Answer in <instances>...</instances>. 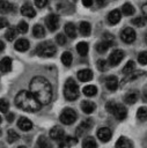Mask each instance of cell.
Instances as JSON below:
<instances>
[{
    "label": "cell",
    "instance_id": "cell-35",
    "mask_svg": "<svg viewBox=\"0 0 147 148\" xmlns=\"http://www.w3.org/2000/svg\"><path fill=\"white\" fill-rule=\"evenodd\" d=\"M96 92H97V88H96L95 86L89 84V86H86V87L83 88V94H84L86 96H88V97H90V96H95Z\"/></svg>",
    "mask_w": 147,
    "mask_h": 148
},
{
    "label": "cell",
    "instance_id": "cell-42",
    "mask_svg": "<svg viewBox=\"0 0 147 148\" xmlns=\"http://www.w3.org/2000/svg\"><path fill=\"white\" fill-rule=\"evenodd\" d=\"M97 68L100 69V71H102V72H104V71H106L108 69V62L105 61V60H103V59H100V60H97Z\"/></svg>",
    "mask_w": 147,
    "mask_h": 148
},
{
    "label": "cell",
    "instance_id": "cell-11",
    "mask_svg": "<svg viewBox=\"0 0 147 148\" xmlns=\"http://www.w3.org/2000/svg\"><path fill=\"white\" fill-rule=\"evenodd\" d=\"M97 136L102 142H108L112 136V132L108 127H101L97 131Z\"/></svg>",
    "mask_w": 147,
    "mask_h": 148
},
{
    "label": "cell",
    "instance_id": "cell-7",
    "mask_svg": "<svg viewBox=\"0 0 147 148\" xmlns=\"http://www.w3.org/2000/svg\"><path fill=\"white\" fill-rule=\"evenodd\" d=\"M76 117H78V114H76V112H75L73 109H71V108H65V109L63 110V112L60 113L59 119H60V121H61L63 124H65V125H71V124H73V123L76 120Z\"/></svg>",
    "mask_w": 147,
    "mask_h": 148
},
{
    "label": "cell",
    "instance_id": "cell-27",
    "mask_svg": "<svg viewBox=\"0 0 147 148\" xmlns=\"http://www.w3.org/2000/svg\"><path fill=\"white\" fill-rule=\"evenodd\" d=\"M32 35L36 38H43L45 36V29L41 25V24H36L32 28Z\"/></svg>",
    "mask_w": 147,
    "mask_h": 148
},
{
    "label": "cell",
    "instance_id": "cell-5",
    "mask_svg": "<svg viewBox=\"0 0 147 148\" xmlns=\"http://www.w3.org/2000/svg\"><path fill=\"white\" fill-rule=\"evenodd\" d=\"M50 7L52 9H54L57 13H59V14H68L73 9L72 5L68 3L65 0H51Z\"/></svg>",
    "mask_w": 147,
    "mask_h": 148
},
{
    "label": "cell",
    "instance_id": "cell-18",
    "mask_svg": "<svg viewBox=\"0 0 147 148\" xmlns=\"http://www.w3.org/2000/svg\"><path fill=\"white\" fill-rule=\"evenodd\" d=\"M76 142H78V140H76L75 138H72V136H64L60 141H58L60 148H65V147L74 146Z\"/></svg>",
    "mask_w": 147,
    "mask_h": 148
},
{
    "label": "cell",
    "instance_id": "cell-46",
    "mask_svg": "<svg viewBox=\"0 0 147 148\" xmlns=\"http://www.w3.org/2000/svg\"><path fill=\"white\" fill-rule=\"evenodd\" d=\"M140 74H142V72H135V73H130V75L124 80V82L125 81H130V80H133V79H137V77H139L140 76Z\"/></svg>",
    "mask_w": 147,
    "mask_h": 148
},
{
    "label": "cell",
    "instance_id": "cell-24",
    "mask_svg": "<svg viewBox=\"0 0 147 148\" xmlns=\"http://www.w3.org/2000/svg\"><path fill=\"white\" fill-rule=\"evenodd\" d=\"M110 46H111V40L104 39V40H102V42H100V43L96 44V50H97V52H100V53H104V52H106V50H108Z\"/></svg>",
    "mask_w": 147,
    "mask_h": 148
},
{
    "label": "cell",
    "instance_id": "cell-47",
    "mask_svg": "<svg viewBox=\"0 0 147 148\" xmlns=\"http://www.w3.org/2000/svg\"><path fill=\"white\" fill-rule=\"evenodd\" d=\"M46 2H47V0H35V5L38 8H43L46 5Z\"/></svg>",
    "mask_w": 147,
    "mask_h": 148
},
{
    "label": "cell",
    "instance_id": "cell-22",
    "mask_svg": "<svg viewBox=\"0 0 147 148\" xmlns=\"http://www.w3.org/2000/svg\"><path fill=\"white\" fill-rule=\"evenodd\" d=\"M29 49V42L24 38H21L19 40L15 42V50L16 51H20V52H24Z\"/></svg>",
    "mask_w": 147,
    "mask_h": 148
},
{
    "label": "cell",
    "instance_id": "cell-48",
    "mask_svg": "<svg viewBox=\"0 0 147 148\" xmlns=\"http://www.w3.org/2000/svg\"><path fill=\"white\" fill-rule=\"evenodd\" d=\"M7 25H8V21L5 17H0V29L6 28Z\"/></svg>",
    "mask_w": 147,
    "mask_h": 148
},
{
    "label": "cell",
    "instance_id": "cell-20",
    "mask_svg": "<svg viewBox=\"0 0 147 148\" xmlns=\"http://www.w3.org/2000/svg\"><path fill=\"white\" fill-rule=\"evenodd\" d=\"M81 109H82V111L84 112V113H93L94 111H95V109H96V105H95V103L94 102H90V101H83L82 103H81Z\"/></svg>",
    "mask_w": 147,
    "mask_h": 148
},
{
    "label": "cell",
    "instance_id": "cell-28",
    "mask_svg": "<svg viewBox=\"0 0 147 148\" xmlns=\"http://www.w3.org/2000/svg\"><path fill=\"white\" fill-rule=\"evenodd\" d=\"M79 30H80L81 35H83V36H89V35H90V32H91L90 24H89L88 22H86V21H83V22H81V23H80Z\"/></svg>",
    "mask_w": 147,
    "mask_h": 148
},
{
    "label": "cell",
    "instance_id": "cell-9",
    "mask_svg": "<svg viewBox=\"0 0 147 148\" xmlns=\"http://www.w3.org/2000/svg\"><path fill=\"white\" fill-rule=\"evenodd\" d=\"M45 24H46V27L49 28L50 31H54L59 27V17L56 14H50L45 18Z\"/></svg>",
    "mask_w": 147,
    "mask_h": 148
},
{
    "label": "cell",
    "instance_id": "cell-2",
    "mask_svg": "<svg viewBox=\"0 0 147 148\" xmlns=\"http://www.w3.org/2000/svg\"><path fill=\"white\" fill-rule=\"evenodd\" d=\"M15 104L17 108L28 112H36L42 106V104L36 99V97L27 90H21L15 96Z\"/></svg>",
    "mask_w": 147,
    "mask_h": 148
},
{
    "label": "cell",
    "instance_id": "cell-8",
    "mask_svg": "<svg viewBox=\"0 0 147 148\" xmlns=\"http://www.w3.org/2000/svg\"><path fill=\"white\" fill-rule=\"evenodd\" d=\"M135 37H137L135 31H134L132 28H125V29L122 31V34H120L122 40L125 42V43H127V44L133 43V42L135 40Z\"/></svg>",
    "mask_w": 147,
    "mask_h": 148
},
{
    "label": "cell",
    "instance_id": "cell-50",
    "mask_svg": "<svg viewBox=\"0 0 147 148\" xmlns=\"http://www.w3.org/2000/svg\"><path fill=\"white\" fill-rule=\"evenodd\" d=\"M82 5L86 7H90L93 5V0H82Z\"/></svg>",
    "mask_w": 147,
    "mask_h": 148
},
{
    "label": "cell",
    "instance_id": "cell-12",
    "mask_svg": "<svg viewBox=\"0 0 147 148\" xmlns=\"http://www.w3.org/2000/svg\"><path fill=\"white\" fill-rule=\"evenodd\" d=\"M93 120L91 119H86V120H83V123H81L80 124V126L76 128V134L78 135H81V134H83L84 132H87V131H89L90 128H91V126H93Z\"/></svg>",
    "mask_w": 147,
    "mask_h": 148
},
{
    "label": "cell",
    "instance_id": "cell-52",
    "mask_svg": "<svg viewBox=\"0 0 147 148\" xmlns=\"http://www.w3.org/2000/svg\"><path fill=\"white\" fill-rule=\"evenodd\" d=\"M96 3H97L98 7H102V6L105 5V0H96Z\"/></svg>",
    "mask_w": 147,
    "mask_h": 148
},
{
    "label": "cell",
    "instance_id": "cell-10",
    "mask_svg": "<svg viewBox=\"0 0 147 148\" xmlns=\"http://www.w3.org/2000/svg\"><path fill=\"white\" fill-rule=\"evenodd\" d=\"M124 58V52L122 50H115L113 52H111V54L109 56V65L111 66H117Z\"/></svg>",
    "mask_w": 147,
    "mask_h": 148
},
{
    "label": "cell",
    "instance_id": "cell-41",
    "mask_svg": "<svg viewBox=\"0 0 147 148\" xmlns=\"http://www.w3.org/2000/svg\"><path fill=\"white\" fill-rule=\"evenodd\" d=\"M138 61L141 65H147V51H142L138 56Z\"/></svg>",
    "mask_w": 147,
    "mask_h": 148
},
{
    "label": "cell",
    "instance_id": "cell-4",
    "mask_svg": "<svg viewBox=\"0 0 147 148\" xmlns=\"http://www.w3.org/2000/svg\"><path fill=\"white\" fill-rule=\"evenodd\" d=\"M106 110L112 113L118 120H123L126 118V114H127V111L125 109L124 105L122 104H117L115 102H108L106 103Z\"/></svg>",
    "mask_w": 147,
    "mask_h": 148
},
{
    "label": "cell",
    "instance_id": "cell-1",
    "mask_svg": "<svg viewBox=\"0 0 147 148\" xmlns=\"http://www.w3.org/2000/svg\"><path fill=\"white\" fill-rule=\"evenodd\" d=\"M30 92L43 105L49 104L52 99V87L43 76H35L30 81Z\"/></svg>",
    "mask_w": 147,
    "mask_h": 148
},
{
    "label": "cell",
    "instance_id": "cell-37",
    "mask_svg": "<svg viewBox=\"0 0 147 148\" xmlns=\"http://www.w3.org/2000/svg\"><path fill=\"white\" fill-rule=\"evenodd\" d=\"M16 32H17V30H16L15 28H8V30H7V31H6V34H5L6 39H7V40H9V42L14 40V39H15V37H16Z\"/></svg>",
    "mask_w": 147,
    "mask_h": 148
},
{
    "label": "cell",
    "instance_id": "cell-23",
    "mask_svg": "<svg viewBox=\"0 0 147 148\" xmlns=\"http://www.w3.org/2000/svg\"><path fill=\"white\" fill-rule=\"evenodd\" d=\"M12 69V59L6 57L0 61V71L2 73H7Z\"/></svg>",
    "mask_w": 147,
    "mask_h": 148
},
{
    "label": "cell",
    "instance_id": "cell-26",
    "mask_svg": "<svg viewBox=\"0 0 147 148\" xmlns=\"http://www.w3.org/2000/svg\"><path fill=\"white\" fill-rule=\"evenodd\" d=\"M13 10V5L8 2L7 0H0V13L1 14H7Z\"/></svg>",
    "mask_w": 147,
    "mask_h": 148
},
{
    "label": "cell",
    "instance_id": "cell-34",
    "mask_svg": "<svg viewBox=\"0 0 147 148\" xmlns=\"http://www.w3.org/2000/svg\"><path fill=\"white\" fill-rule=\"evenodd\" d=\"M72 61H73V56H72V53L71 52H64L63 54H61V62L65 65V66H71V64H72Z\"/></svg>",
    "mask_w": 147,
    "mask_h": 148
},
{
    "label": "cell",
    "instance_id": "cell-13",
    "mask_svg": "<svg viewBox=\"0 0 147 148\" xmlns=\"http://www.w3.org/2000/svg\"><path fill=\"white\" fill-rule=\"evenodd\" d=\"M50 136H51V139H53L56 141H60L65 136V132H64V130L61 127L56 126L50 131Z\"/></svg>",
    "mask_w": 147,
    "mask_h": 148
},
{
    "label": "cell",
    "instance_id": "cell-43",
    "mask_svg": "<svg viewBox=\"0 0 147 148\" xmlns=\"http://www.w3.org/2000/svg\"><path fill=\"white\" fill-rule=\"evenodd\" d=\"M8 109H9V104H8V102H7L6 99L1 98V99H0V111L6 113V112L8 111Z\"/></svg>",
    "mask_w": 147,
    "mask_h": 148
},
{
    "label": "cell",
    "instance_id": "cell-57",
    "mask_svg": "<svg viewBox=\"0 0 147 148\" xmlns=\"http://www.w3.org/2000/svg\"><path fill=\"white\" fill-rule=\"evenodd\" d=\"M0 123H1V117H0Z\"/></svg>",
    "mask_w": 147,
    "mask_h": 148
},
{
    "label": "cell",
    "instance_id": "cell-15",
    "mask_svg": "<svg viewBox=\"0 0 147 148\" xmlns=\"http://www.w3.org/2000/svg\"><path fill=\"white\" fill-rule=\"evenodd\" d=\"M105 86H106V88H108L110 91L117 90V88H118V79H117L116 76H113V75L108 76V77L105 79Z\"/></svg>",
    "mask_w": 147,
    "mask_h": 148
},
{
    "label": "cell",
    "instance_id": "cell-6",
    "mask_svg": "<svg viewBox=\"0 0 147 148\" xmlns=\"http://www.w3.org/2000/svg\"><path fill=\"white\" fill-rule=\"evenodd\" d=\"M36 52L41 57H52L57 52V49L51 42H44L37 46Z\"/></svg>",
    "mask_w": 147,
    "mask_h": 148
},
{
    "label": "cell",
    "instance_id": "cell-40",
    "mask_svg": "<svg viewBox=\"0 0 147 148\" xmlns=\"http://www.w3.org/2000/svg\"><path fill=\"white\" fill-rule=\"evenodd\" d=\"M21 34H25L28 31V23L24 22V21H21L19 24H17V29H16Z\"/></svg>",
    "mask_w": 147,
    "mask_h": 148
},
{
    "label": "cell",
    "instance_id": "cell-33",
    "mask_svg": "<svg viewBox=\"0 0 147 148\" xmlns=\"http://www.w3.org/2000/svg\"><path fill=\"white\" fill-rule=\"evenodd\" d=\"M134 12H135L134 7H133L131 3H128V2L124 3V5H123V7H122V13H123L124 15H126V16L133 15V14H134Z\"/></svg>",
    "mask_w": 147,
    "mask_h": 148
},
{
    "label": "cell",
    "instance_id": "cell-49",
    "mask_svg": "<svg viewBox=\"0 0 147 148\" xmlns=\"http://www.w3.org/2000/svg\"><path fill=\"white\" fill-rule=\"evenodd\" d=\"M141 10H142V15H144V17H145V20L147 21V3H145V5L142 6V8H141Z\"/></svg>",
    "mask_w": 147,
    "mask_h": 148
},
{
    "label": "cell",
    "instance_id": "cell-36",
    "mask_svg": "<svg viewBox=\"0 0 147 148\" xmlns=\"http://www.w3.org/2000/svg\"><path fill=\"white\" fill-rule=\"evenodd\" d=\"M19 139H20V135L14 130H8V132H7V141L9 143H13Z\"/></svg>",
    "mask_w": 147,
    "mask_h": 148
},
{
    "label": "cell",
    "instance_id": "cell-16",
    "mask_svg": "<svg viewBox=\"0 0 147 148\" xmlns=\"http://www.w3.org/2000/svg\"><path fill=\"white\" fill-rule=\"evenodd\" d=\"M17 126H19L20 130L27 132V131H30V130H31V127H32V123H31L28 118H25V117H21V118L19 119V121H17Z\"/></svg>",
    "mask_w": 147,
    "mask_h": 148
},
{
    "label": "cell",
    "instance_id": "cell-32",
    "mask_svg": "<svg viewBox=\"0 0 147 148\" xmlns=\"http://www.w3.org/2000/svg\"><path fill=\"white\" fill-rule=\"evenodd\" d=\"M88 50H89V46H88V44H87L86 42H80V43H78V45H76V51H78V53H79L80 56H86V54L88 53Z\"/></svg>",
    "mask_w": 147,
    "mask_h": 148
},
{
    "label": "cell",
    "instance_id": "cell-17",
    "mask_svg": "<svg viewBox=\"0 0 147 148\" xmlns=\"http://www.w3.org/2000/svg\"><path fill=\"white\" fill-rule=\"evenodd\" d=\"M120 21V12L118 9H113L108 14V22L110 24H117Z\"/></svg>",
    "mask_w": 147,
    "mask_h": 148
},
{
    "label": "cell",
    "instance_id": "cell-31",
    "mask_svg": "<svg viewBox=\"0 0 147 148\" xmlns=\"http://www.w3.org/2000/svg\"><path fill=\"white\" fill-rule=\"evenodd\" d=\"M37 147L38 148H52V145L44 135H41L37 140Z\"/></svg>",
    "mask_w": 147,
    "mask_h": 148
},
{
    "label": "cell",
    "instance_id": "cell-3",
    "mask_svg": "<svg viewBox=\"0 0 147 148\" xmlns=\"http://www.w3.org/2000/svg\"><path fill=\"white\" fill-rule=\"evenodd\" d=\"M80 90H79V86L76 84V82L73 79H68L65 82V87H64V96L66 99L68 101H74L79 97Z\"/></svg>",
    "mask_w": 147,
    "mask_h": 148
},
{
    "label": "cell",
    "instance_id": "cell-30",
    "mask_svg": "<svg viewBox=\"0 0 147 148\" xmlns=\"http://www.w3.org/2000/svg\"><path fill=\"white\" fill-rule=\"evenodd\" d=\"M137 101H138V94L135 91H131V92L126 94L124 97V102L126 104H134Z\"/></svg>",
    "mask_w": 147,
    "mask_h": 148
},
{
    "label": "cell",
    "instance_id": "cell-14",
    "mask_svg": "<svg viewBox=\"0 0 147 148\" xmlns=\"http://www.w3.org/2000/svg\"><path fill=\"white\" fill-rule=\"evenodd\" d=\"M78 79L81 81V82H88L93 79V72L88 68L86 69H81L78 72Z\"/></svg>",
    "mask_w": 147,
    "mask_h": 148
},
{
    "label": "cell",
    "instance_id": "cell-38",
    "mask_svg": "<svg viewBox=\"0 0 147 148\" xmlns=\"http://www.w3.org/2000/svg\"><path fill=\"white\" fill-rule=\"evenodd\" d=\"M137 117L139 118V120L141 121H145L147 120V109L145 106H141L138 109V112H137Z\"/></svg>",
    "mask_w": 147,
    "mask_h": 148
},
{
    "label": "cell",
    "instance_id": "cell-45",
    "mask_svg": "<svg viewBox=\"0 0 147 148\" xmlns=\"http://www.w3.org/2000/svg\"><path fill=\"white\" fill-rule=\"evenodd\" d=\"M132 23H133L134 25L142 27V25L145 24V20H144L142 17H135V18H133V20H132Z\"/></svg>",
    "mask_w": 147,
    "mask_h": 148
},
{
    "label": "cell",
    "instance_id": "cell-25",
    "mask_svg": "<svg viewBox=\"0 0 147 148\" xmlns=\"http://www.w3.org/2000/svg\"><path fill=\"white\" fill-rule=\"evenodd\" d=\"M65 34L71 37V38H75L76 37V29H75V25L73 23H66L65 24Z\"/></svg>",
    "mask_w": 147,
    "mask_h": 148
},
{
    "label": "cell",
    "instance_id": "cell-21",
    "mask_svg": "<svg viewBox=\"0 0 147 148\" xmlns=\"http://www.w3.org/2000/svg\"><path fill=\"white\" fill-rule=\"evenodd\" d=\"M116 148H133V143L125 136H120L116 142Z\"/></svg>",
    "mask_w": 147,
    "mask_h": 148
},
{
    "label": "cell",
    "instance_id": "cell-54",
    "mask_svg": "<svg viewBox=\"0 0 147 148\" xmlns=\"http://www.w3.org/2000/svg\"><path fill=\"white\" fill-rule=\"evenodd\" d=\"M142 94H144V99H145V101H147V91H144Z\"/></svg>",
    "mask_w": 147,
    "mask_h": 148
},
{
    "label": "cell",
    "instance_id": "cell-53",
    "mask_svg": "<svg viewBox=\"0 0 147 148\" xmlns=\"http://www.w3.org/2000/svg\"><path fill=\"white\" fill-rule=\"evenodd\" d=\"M3 49H5V44H3V42H1V40H0V52H1Z\"/></svg>",
    "mask_w": 147,
    "mask_h": 148
},
{
    "label": "cell",
    "instance_id": "cell-29",
    "mask_svg": "<svg viewBox=\"0 0 147 148\" xmlns=\"http://www.w3.org/2000/svg\"><path fill=\"white\" fill-rule=\"evenodd\" d=\"M82 148H97V143H96L94 138L87 136L82 141Z\"/></svg>",
    "mask_w": 147,
    "mask_h": 148
},
{
    "label": "cell",
    "instance_id": "cell-44",
    "mask_svg": "<svg viewBox=\"0 0 147 148\" xmlns=\"http://www.w3.org/2000/svg\"><path fill=\"white\" fill-rule=\"evenodd\" d=\"M56 39H57V43H58L59 45H65L66 42H67L65 35H63V34H58L57 37H56Z\"/></svg>",
    "mask_w": 147,
    "mask_h": 148
},
{
    "label": "cell",
    "instance_id": "cell-55",
    "mask_svg": "<svg viewBox=\"0 0 147 148\" xmlns=\"http://www.w3.org/2000/svg\"><path fill=\"white\" fill-rule=\"evenodd\" d=\"M145 40H146V44H147V34L145 35Z\"/></svg>",
    "mask_w": 147,
    "mask_h": 148
},
{
    "label": "cell",
    "instance_id": "cell-39",
    "mask_svg": "<svg viewBox=\"0 0 147 148\" xmlns=\"http://www.w3.org/2000/svg\"><path fill=\"white\" fill-rule=\"evenodd\" d=\"M134 67H135L134 61L130 60V61H127L126 65L124 66V68H123V73H124V74H130V73H132V72L134 71Z\"/></svg>",
    "mask_w": 147,
    "mask_h": 148
},
{
    "label": "cell",
    "instance_id": "cell-51",
    "mask_svg": "<svg viewBox=\"0 0 147 148\" xmlns=\"http://www.w3.org/2000/svg\"><path fill=\"white\" fill-rule=\"evenodd\" d=\"M6 118H7V120H8L9 123H12V121H13V119H14V114H13V113H9V114H7V116H6Z\"/></svg>",
    "mask_w": 147,
    "mask_h": 148
},
{
    "label": "cell",
    "instance_id": "cell-56",
    "mask_svg": "<svg viewBox=\"0 0 147 148\" xmlns=\"http://www.w3.org/2000/svg\"><path fill=\"white\" fill-rule=\"evenodd\" d=\"M17 148H25L24 146H20V147H17Z\"/></svg>",
    "mask_w": 147,
    "mask_h": 148
},
{
    "label": "cell",
    "instance_id": "cell-19",
    "mask_svg": "<svg viewBox=\"0 0 147 148\" xmlns=\"http://www.w3.org/2000/svg\"><path fill=\"white\" fill-rule=\"evenodd\" d=\"M21 13L22 15L27 16V17H34L36 15V10L34 9V7L29 3H24L22 7H21Z\"/></svg>",
    "mask_w": 147,
    "mask_h": 148
}]
</instances>
